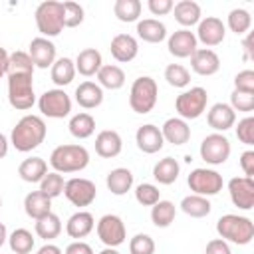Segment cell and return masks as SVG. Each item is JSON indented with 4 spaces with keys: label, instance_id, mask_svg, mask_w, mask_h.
Wrapping results in <instances>:
<instances>
[{
    "label": "cell",
    "instance_id": "cell-1",
    "mask_svg": "<svg viewBox=\"0 0 254 254\" xmlns=\"http://www.w3.org/2000/svg\"><path fill=\"white\" fill-rule=\"evenodd\" d=\"M46 133H48V127L40 115H24L12 129L10 143L14 145L16 151L28 153L44 143Z\"/></svg>",
    "mask_w": 254,
    "mask_h": 254
},
{
    "label": "cell",
    "instance_id": "cell-2",
    "mask_svg": "<svg viewBox=\"0 0 254 254\" xmlns=\"http://www.w3.org/2000/svg\"><path fill=\"white\" fill-rule=\"evenodd\" d=\"M56 173H79L89 165V153L83 145H60L50 155Z\"/></svg>",
    "mask_w": 254,
    "mask_h": 254
},
{
    "label": "cell",
    "instance_id": "cell-3",
    "mask_svg": "<svg viewBox=\"0 0 254 254\" xmlns=\"http://www.w3.org/2000/svg\"><path fill=\"white\" fill-rule=\"evenodd\" d=\"M216 232L222 240L234 242V244H250L254 238V222L248 216L238 214H222L216 220Z\"/></svg>",
    "mask_w": 254,
    "mask_h": 254
},
{
    "label": "cell",
    "instance_id": "cell-4",
    "mask_svg": "<svg viewBox=\"0 0 254 254\" xmlns=\"http://www.w3.org/2000/svg\"><path fill=\"white\" fill-rule=\"evenodd\" d=\"M36 26L42 38L60 36L64 26V4L56 0H46L36 8Z\"/></svg>",
    "mask_w": 254,
    "mask_h": 254
},
{
    "label": "cell",
    "instance_id": "cell-5",
    "mask_svg": "<svg viewBox=\"0 0 254 254\" xmlns=\"http://www.w3.org/2000/svg\"><path fill=\"white\" fill-rule=\"evenodd\" d=\"M157 95H159V87L157 81L149 75H141L133 81L131 91H129V105L135 113H149L155 103H157Z\"/></svg>",
    "mask_w": 254,
    "mask_h": 254
},
{
    "label": "cell",
    "instance_id": "cell-6",
    "mask_svg": "<svg viewBox=\"0 0 254 254\" xmlns=\"http://www.w3.org/2000/svg\"><path fill=\"white\" fill-rule=\"evenodd\" d=\"M34 75H8V101L18 111H28L36 103Z\"/></svg>",
    "mask_w": 254,
    "mask_h": 254
},
{
    "label": "cell",
    "instance_id": "cell-7",
    "mask_svg": "<svg viewBox=\"0 0 254 254\" xmlns=\"http://www.w3.org/2000/svg\"><path fill=\"white\" fill-rule=\"evenodd\" d=\"M206 101H208V93L204 87H190L187 91H183L177 101H175V109L179 113L181 119H198L204 109H206Z\"/></svg>",
    "mask_w": 254,
    "mask_h": 254
},
{
    "label": "cell",
    "instance_id": "cell-8",
    "mask_svg": "<svg viewBox=\"0 0 254 254\" xmlns=\"http://www.w3.org/2000/svg\"><path fill=\"white\" fill-rule=\"evenodd\" d=\"M38 107L42 111V115L52 117V119H64L69 115L71 111V99L64 89H48L40 95L38 99Z\"/></svg>",
    "mask_w": 254,
    "mask_h": 254
},
{
    "label": "cell",
    "instance_id": "cell-9",
    "mask_svg": "<svg viewBox=\"0 0 254 254\" xmlns=\"http://www.w3.org/2000/svg\"><path fill=\"white\" fill-rule=\"evenodd\" d=\"M187 183H189V189L192 190V194H200V196H212L222 190V175H218L212 169L190 171Z\"/></svg>",
    "mask_w": 254,
    "mask_h": 254
},
{
    "label": "cell",
    "instance_id": "cell-10",
    "mask_svg": "<svg viewBox=\"0 0 254 254\" xmlns=\"http://www.w3.org/2000/svg\"><path fill=\"white\" fill-rule=\"evenodd\" d=\"M64 194L65 198L73 204V206H89L95 196H97V189L95 183L89 179H81V177H73L69 181H65L64 185Z\"/></svg>",
    "mask_w": 254,
    "mask_h": 254
},
{
    "label": "cell",
    "instance_id": "cell-11",
    "mask_svg": "<svg viewBox=\"0 0 254 254\" xmlns=\"http://www.w3.org/2000/svg\"><path fill=\"white\" fill-rule=\"evenodd\" d=\"M200 157L208 165H222L230 157V141L222 133H210L200 143Z\"/></svg>",
    "mask_w": 254,
    "mask_h": 254
},
{
    "label": "cell",
    "instance_id": "cell-12",
    "mask_svg": "<svg viewBox=\"0 0 254 254\" xmlns=\"http://www.w3.org/2000/svg\"><path fill=\"white\" fill-rule=\"evenodd\" d=\"M97 236L107 248H115L125 242V236H127L125 222L117 214H105L97 222Z\"/></svg>",
    "mask_w": 254,
    "mask_h": 254
},
{
    "label": "cell",
    "instance_id": "cell-13",
    "mask_svg": "<svg viewBox=\"0 0 254 254\" xmlns=\"http://www.w3.org/2000/svg\"><path fill=\"white\" fill-rule=\"evenodd\" d=\"M228 192L234 206L250 210L254 206V181L250 177H234L228 181Z\"/></svg>",
    "mask_w": 254,
    "mask_h": 254
},
{
    "label": "cell",
    "instance_id": "cell-14",
    "mask_svg": "<svg viewBox=\"0 0 254 254\" xmlns=\"http://www.w3.org/2000/svg\"><path fill=\"white\" fill-rule=\"evenodd\" d=\"M224 34H226V26L222 24L220 18H214V16H206L198 22V30H196V42H202L208 50L222 44L224 40Z\"/></svg>",
    "mask_w": 254,
    "mask_h": 254
},
{
    "label": "cell",
    "instance_id": "cell-15",
    "mask_svg": "<svg viewBox=\"0 0 254 254\" xmlns=\"http://www.w3.org/2000/svg\"><path fill=\"white\" fill-rule=\"evenodd\" d=\"M196 36L194 32L190 30H177L169 36V42H167V48L169 52L175 56V58H190L196 50Z\"/></svg>",
    "mask_w": 254,
    "mask_h": 254
},
{
    "label": "cell",
    "instance_id": "cell-16",
    "mask_svg": "<svg viewBox=\"0 0 254 254\" xmlns=\"http://www.w3.org/2000/svg\"><path fill=\"white\" fill-rule=\"evenodd\" d=\"M190 67L198 75H214L220 69V58L214 50L208 48H196L190 56Z\"/></svg>",
    "mask_w": 254,
    "mask_h": 254
},
{
    "label": "cell",
    "instance_id": "cell-17",
    "mask_svg": "<svg viewBox=\"0 0 254 254\" xmlns=\"http://www.w3.org/2000/svg\"><path fill=\"white\" fill-rule=\"evenodd\" d=\"M135 141H137V147L147 153V155H153V153H159L165 145V139H163V133L157 125H141L135 133Z\"/></svg>",
    "mask_w": 254,
    "mask_h": 254
},
{
    "label": "cell",
    "instance_id": "cell-18",
    "mask_svg": "<svg viewBox=\"0 0 254 254\" xmlns=\"http://www.w3.org/2000/svg\"><path fill=\"white\" fill-rule=\"evenodd\" d=\"M28 54H30L34 65L42 67V69L50 67L56 62V46H54V42H50L48 38H42V36L34 38L30 42V52Z\"/></svg>",
    "mask_w": 254,
    "mask_h": 254
},
{
    "label": "cell",
    "instance_id": "cell-19",
    "mask_svg": "<svg viewBox=\"0 0 254 254\" xmlns=\"http://www.w3.org/2000/svg\"><path fill=\"white\" fill-rule=\"evenodd\" d=\"M111 56L119 62V64H127L131 60L137 58L139 54V44L131 34H117L111 40Z\"/></svg>",
    "mask_w": 254,
    "mask_h": 254
},
{
    "label": "cell",
    "instance_id": "cell-20",
    "mask_svg": "<svg viewBox=\"0 0 254 254\" xmlns=\"http://www.w3.org/2000/svg\"><path fill=\"white\" fill-rule=\"evenodd\" d=\"M208 125L216 131V133H224L230 127H234L236 121V111L228 105V103H214L206 115Z\"/></svg>",
    "mask_w": 254,
    "mask_h": 254
},
{
    "label": "cell",
    "instance_id": "cell-21",
    "mask_svg": "<svg viewBox=\"0 0 254 254\" xmlns=\"http://www.w3.org/2000/svg\"><path fill=\"white\" fill-rule=\"evenodd\" d=\"M123 149V141H121V135L113 129H103L97 133L95 137V153L103 159H113L121 153Z\"/></svg>",
    "mask_w": 254,
    "mask_h": 254
},
{
    "label": "cell",
    "instance_id": "cell-22",
    "mask_svg": "<svg viewBox=\"0 0 254 254\" xmlns=\"http://www.w3.org/2000/svg\"><path fill=\"white\" fill-rule=\"evenodd\" d=\"M161 133H163V139L169 141V143H173V145H185L190 139V127L181 117L167 119L163 123V127H161Z\"/></svg>",
    "mask_w": 254,
    "mask_h": 254
},
{
    "label": "cell",
    "instance_id": "cell-23",
    "mask_svg": "<svg viewBox=\"0 0 254 254\" xmlns=\"http://www.w3.org/2000/svg\"><path fill=\"white\" fill-rule=\"evenodd\" d=\"M95 226V220H93V214L87 212V210H77L75 214H71L65 222V232L69 238H85Z\"/></svg>",
    "mask_w": 254,
    "mask_h": 254
},
{
    "label": "cell",
    "instance_id": "cell-24",
    "mask_svg": "<svg viewBox=\"0 0 254 254\" xmlns=\"http://www.w3.org/2000/svg\"><path fill=\"white\" fill-rule=\"evenodd\" d=\"M75 101L79 103V107L83 109H95L101 105L103 101V89L99 87V83L93 81H81L75 87Z\"/></svg>",
    "mask_w": 254,
    "mask_h": 254
},
{
    "label": "cell",
    "instance_id": "cell-25",
    "mask_svg": "<svg viewBox=\"0 0 254 254\" xmlns=\"http://www.w3.org/2000/svg\"><path fill=\"white\" fill-rule=\"evenodd\" d=\"M73 64H75V71H79L85 77H91V75H97L99 67L103 65V60L95 48H85L77 54Z\"/></svg>",
    "mask_w": 254,
    "mask_h": 254
},
{
    "label": "cell",
    "instance_id": "cell-26",
    "mask_svg": "<svg viewBox=\"0 0 254 254\" xmlns=\"http://www.w3.org/2000/svg\"><path fill=\"white\" fill-rule=\"evenodd\" d=\"M24 210L30 218L38 220V218L46 216L48 212H52V198L46 196L42 190H32L24 198Z\"/></svg>",
    "mask_w": 254,
    "mask_h": 254
},
{
    "label": "cell",
    "instance_id": "cell-27",
    "mask_svg": "<svg viewBox=\"0 0 254 254\" xmlns=\"http://www.w3.org/2000/svg\"><path fill=\"white\" fill-rule=\"evenodd\" d=\"M18 175L26 183H40L48 175V163L42 157H30L24 159L18 167Z\"/></svg>",
    "mask_w": 254,
    "mask_h": 254
},
{
    "label": "cell",
    "instance_id": "cell-28",
    "mask_svg": "<svg viewBox=\"0 0 254 254\" xmlns=\"http://www.w3.org/2000/svg\"><path fill=\"white\" fill-rule=\"evenodd\" d=\"M105 183H107V189L111 190V194L123 196L133 187V173L129 169H125V167H117V169L109 171Z\"/></svg>",
    "mask_w": 254,
    "mask_h": 254
},
{
    "label": "cell",
    "instance_id": "cell-29",
    "mask_svg": "<svg viewBox=\"0 0 254 254\" xmlns=\"http://www.w3.org/2000/svg\"><path fill=\"white\" fill-rule=\"evenodd\" d=\"M137 36L143 42L149 44H159L167 38V28L163 22L155 20V18H145L141 22H137Z\"/></svg>",
    "mask_w": 254,
    "mask_h": 254
},
{
    "label": "cell",
    "instance_id": "cell-30",
    "mask_svg": "<svg viewBox=\"0 0 254 254\" xmlns=\"http://www.w3.org/2000/svg\"><path fill=\"white\" fill-rule=\"evenodd\" d=\"M173 10H175V20L181 26H185V30L200 22V6L192 0H181L173 6Z\"/></svg>",
    "mask_w": 254,
    "mask_h": 254
},
{
    "label": "cell",
    "instance_id": "cell-31",
    "mask_svg": "<svg viewBox=\"0 0 254 254\" xmlns=\"http://www.w3.org/2000/svg\"><path fill=\"white\" fill-rule=\"evenodd\" d=\"M179 171H181V167H179L177 159L165 157L153 167V177L159 185H173L179 179Z\"/></svg>",
    "mask_w": 254,
    "mask_h": 254
},
{
    "label": "cell",
    "instance_id": "cell-32",
    "mask_svg": "<svg viewBox=\"0 0 254 254\" xmlns=\"http://www.w3.org/2000/svg\"><path fill=\"white\" fill-rule=\"evenodd\" d=\"M210 200L206 196H200V194H189L181 200V210L185 214H189L190 218H202V216H208L210 214Z\"/></svg>",
    "mask_w": 254,
    "mask_h": 254
},
{
    "label": "cell",
    "instance_id": "cell-33",
    "mask_svg": "<svg viewBox=\"0 0 254 254\" xmlns=\"http://www.w3.org/2000/svg\"><path fill=\"white\" fill-rule=\"evenodd\" d=\"M75 77V64L69 58H58L52 64V81L58 87H64L67 83H71Z\"/></svg>",
    "mask_w": 254,
    "mask_h": 254
},
{
    "label": "cell",
    "instance_id": "cell-34",
    "mask_svg": "<svg viewBox=\"0 0 254 254\" xmlns=\"http://www.w3.org/2000/svg\"><path fill=\"white\" fill-rule=\"evenodd\" d=\"M97 81H99V87H105V89H119V87H123V83H125V71H123L119 65H113V64L101 65L99 71H97Z\"/></svg>",
    "mask_w": 254,
    "mask_h": 254
},
{
    "label": "cell",
    "instance_id": "cell-35",
    "mask_svg": "<svg viewBox=\"0 0 254 254\" xmlns=\"http://www.w3.org/2000/svg\"><path fill=\"white\" fill-rule=\"evenodd\" d=\"M34 62L26 52H14L8 56L6 75H34Z\"/></svg>",
    "mask_w": 254,
    "mask_h": 254
},
{
    "label": "cell",
    "instance_id": "cell-36",
    "mask_svg": "<svg viewBox=\"0 0 254 254\" xmlns=\"http://www.w3.org/2000/svg\"><path fill=\"white\" fill-rule=\"evenodd\" d=\"M34 228H36V234L48 242V240H54V238L60 236V232H62V220H60L58 214L48 212L46 216H42V218L36 220V226Z\"/></svg>",
    "mask_w": 254,
    "mask_h": 254
},
{
    "label": "cell",
    "instance_id": "cell-37",
    "mask_svg": "<svg viewBox=\"0 0 254 254\" xmlns=\"http://www.w3.org/2000/svg\"><path fill=\"white\" fill-rule=\"evenodd\" d=\"M69 133L75 137V139H87L93 135L95 131V119L89 115V113H75L71 119H69Z\"/></svg>",
    "mask_w": 254,
    "mask_h": 254
},
{
    "label": "cell",
    "instance_id": "cell-38",
    "mask_svg": "<svg viewBox=\"0 0 254 254\" xmlns=\"http://www.w3.org/2000/svg\"><path fill=\"white\" fill-rule=\"evenodd\" d=\"M177 208L171 200H159L151 206V220L157 228H167L171 226V222L175 220Z\"/></svg>",
    "mask_w": 254,
    "mask_h": 254
},
{
    "label": "cell",
    "instance_id": "cell-39",
    "mask_svg": "<svg viewBox=\"0 0 254 254\" xmlns=\"http://www.w3.org/2000/svg\"><path fill=\"white\" fill-rule=\"evenodd\" d=\"M8 244H10V250L14 254H30L34 248V236L26 228H16L8 236Z\"/></svg>",
    "mask_w": 254,
    "mask_h": 254
},
{
    "label": "cell",
    "instance_id": "cell-40",
    "mask_svg": "<svg viewBox=\"0 0 254 254\" xmlns=\"http://www.w3.org/2000/svg\"><path fill=\"white\" fill-rule=\"evenodd\" d=\"M141 2L139 0H117L113 4V12L121 22H135L141 16Z\"/></svg>",
    "mask_w": 254,
    "mask_h": 254
},
{
    "label": "cell",
    "instance_id": "cell-41",
    "mask_svg": "<svg viewBox=\"0 0 254 254\" xmlns=\"http://www.w3.org/2000/svg\"><path fill=\"white\" fill-rule=\"evenodd\" d=\"M250 24H252V16H250L248 10H244V8H234V10H230V14H228V28H230L236 36L246 34V32L250 30Z\"/></svg>",
    "mask_w": 254,
    "mask_h": 254
},
{
    "label": "cell",
    "instance_id": "cell-42",
    "mask_svg": "<svg viewBox=\"0 0 254 254\" xmlns=\"http://www.w3.org/2000/svg\"><path fill=\"white\" fill-rule=\"evenodd\" d=\"M165 79L173 87H187L190 83V73L181 64H169L165 67Z\"/></svg>",
    "mask_w": 254,
    "mask_h": 254
},
{
    "label": "cell",
    "instance_id": "cell-43",
    "mask_svg": "<svg viewBox=\"0 0 254 254\" xmlns=\"http://www.w3.org/2000/svg\"><path fill=\"white\" fill-rule=\"evenodd\" d=\"M64 185H65L64 177H62L60 173L52 171V173H48V175L40 181V190H42L46 196L56 198V196H60V194L64 192Z\"/></svg>",
    "mask_w": 254,
    "mask_h": 254
},
{
    "label": "cell",
    "instance_id": "cell-44",
    "mask_svg": "<svg viewBox=\"0 0 254 254\" xmlns=\"http://www.w3.org/2000/svg\"><path fill=\"white\" fill-rule=\"evenodd\" d=\"M135 198L143 206H153L155 202L161 200V190L155 185H151V183H141L135 189Z\"/></svg>",
    "mask_w": 254,
    "mask_h": 254
},
{
    "label": "cell",
    "instance_id": "cell-45",
    "mask_svg": "<svg viewBox=\"0 0 254 254\" xmlns=\"http://www.w3.org/2000/svg\"><path fill=\"white\" fill-rule=\"evenodd\" d=\"M64 4V26L75 28L83 22V8L77 2H62Z\"/></svg>",
    "mask_w": 254,
    "mask_h": 254
},
{
    "label": "cell",
    "instance_id": "cell-46",
    "mask_svg": "<svg viewBox=\"0 0 254 254\" xmlns=\"http://www.w3.org/2000/svg\"><path fill=\"white\" fill-rule=\"evenodd\" d=\"M230 107L234 111H242V113H250L254 109V93L248 91H232L230 95Z\"/></svg>",
    "mask_w": 254,
    "mask_h": 254
},
{
    "label": "cell",
    "instance_id": "cell-47",
    "mask_svg": "<svg viewBox=\"0 0 254 254\" xmlns=\"http://www.w3.org/2000/svg\"><path fill=\"white\" fill-rule=\"evenodd\" d=\"M131 254H155V240L149 234H135L129 242Z\"/></svg>",
    "mask_w": 254,
    "mask_h": 254
},
{
    "label": "cell",
    "instance_id": "cell-48",
    "mask_svg": "<svg viewBox=\"0 0 254 254\" xmlns=\"http://www.w3.org/2000/svg\"><path fill=\"white\" fill-rule=\"evenodd\" d=\"M236 137L244 143V145H248V147H252L254 145V117H244V119H240L238 121V127H236Z\"/></svg>",
    "mask_w": 254,
    "mask_h": 254
},
{
    "label": "cell",
    "instance_id": "cell-49",
    "mask_svg": "<svg viewBox=\"0 0 254 254\" xmlns=\"http://www.w3.org/2000/svg\"><path fill=\"white\" fill-rule=\"evenodd\" d=\"M234 89L236 91H248L254 93V71L252 69H242L234 77Z\"/></svg>",
    "mask_w": 254,
    "mask_h": 254
},
{
    "label": "cell",
    "instance_id": "cell-50",
    "mask_svg": "<svg viewBox=\"0 0 254 254\" xmlns=\"http://www.w3.org/2000/svg\"><path fill=\"white\" fill-rule=\"evenodd\" d=\"M147 6H149V10H151V14H155V16H165V14H169L171 10H173V0H149L147 2Z\"/></svg>",
    "mask_w": 254,
    "mask_h": 254
},
{
    "label": "cell",
    "instance_id": "cell-51",
    "mask_svg": "<svg viewBox=\"0 0 254 254\" xmlns=\"http://www.w3.org/2000/svg\"><path fill=\"white\" fill-rule=\"evenodd\" d=\"M204 254H232V252H230V246H228L226 240L214 238V240H210V242L206 244Z\"/></svg>",
    "mask_w": 254,
    "mask_h": 254
},
{
    "label": "cell",
    "instance_id": "cell-52",
    "mask_svg": "<svg viewBox=\"0 0 254 254\" xmlns=\"http://www.w3.org/2000/svg\"><path fill=\"white\" fill-rule=\"evenodd\" d=\"M240 167L244 171V177H250V179L254 177V151L252 149H248L240 155Z\"/></svg>",
    "mask_w": 254,
    "mask_h": 254
},
{
    "label": "cell",
    "instance_id": "cell-53",
    "mask_svg": "<svg viewBox=\"0 0 254 254\" xmlns=\"http://www.w3.org/2000/svg\"><path fill=\"white\" fill-rule=\"evenodd\" d=\"M65 254H93V248H91L87 242L75 240V242L67 244V248H65Z\"/></svg>",
    "mask_w": 254,
    "mask_h": 254
},
{
    "label": "cell",
    "instance_id": "cell-54",
    "mask_svg": "<svg viewBox=\"0 0 254 254\" xmlns=\"http://www.w3.org/2000/svg\"><path fill=\"white\" fill-rule=\"evenodd\" d=\"M36 254H62V250H60L56 244H50V242H48V244H44Z\"/></svg>",
    "mask_w": 254,
    "mask_h": 254
},
{
    "label": "cell",
    "instance_id": "cell-55",
    "mask_svg": "<svg viewBox=\"0 0 254 254\" xmlns=\"http://www.w3.org/2000/svg\"><path fill=\"white\" fill-rule=\"evenodd\" d=\"M8 52L4 50V48H0V79H2V75L6 73V65H8Z\"/></svg>",
    "mask_w": 254,
    "mask_h": 254
},
{
    "label": "cell",
    "instance_id": "cell-56",
    "mask_svg": "<svg viewBox=\"0 0 254 254\" xmlns=\"http://www.w3.org/2000/svg\"><path fill=\"white\" fill-rule=\"evenodd\" d=\"M6 153H8V139H6V135L0 133V159H4Z\"/></svg>",
    "mask_w": 254,
    "mask_h": 254
},
{
    "label": "cell",
    "instance_id": "cell-57",
    "mask_svg": "<svg viewBox=\"0 0 254 254\" xmlns=\"http://www.w3.org/2000/svg\"><path fill=\"white\" fill-rule=\"evenodd\" d=\"M6 238H8V232H6V226L0 222V246L6 242Z\"/></svg>",
    "mask_w": 254,
    "mask_h": 254
},
{
    "label": "cell",
    "instance_id": "cell-58",
    "mask_svg": "<svg viewBox=\"0 0 254 254\" xmlns=\"http://www.w3.org/2000/svg\"><path fill=\"white\" fill-rule=\"evenodd\" d=\"M244 50H246V60H248L250 58V38L244 40Z\"/></svg>",
    "mask_w": 254,
    "mask_h": 254
},
{
    "label": "cell",
    "instance_id": "cell-59",
    "mask_svg": "<svg viewBox=\"0 0 254 254\" xmlns=\"http://www.w3.org/2000/svg\"><path fill=\"white\" fill-rule=\"evenodd\" d=\"M99 254H119V252H117L115 248H105V250H101Z\"/></svg>",
    "mask_w": 254,
    "mask_h": 254
},
{
    "label": "cell",
    "instance_id": "cell-60",
    "mask_svg": "<svg viewBox=\"0 0 254 254\" xmlns=\"http://www.w3.org/2000/svg\"><path fill=\"white\" fill-rule=\"evenodd\" d=\"M0 206H2V198H0Z\"/></svg>",
    "mask_w": 254,
    "mask_h": 254
}]
</instances>
